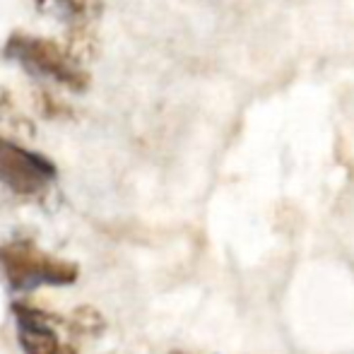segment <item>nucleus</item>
I'll return each mask as SVG.
<instances>
[{
	"label": "nucleus",
	"instance_id": "nucleus-1",
	"mask_svg": "<svg viewBox=\"0 0 354 354\" xmlns=\"http://www.w3.org/2000/svg\"><path fill=\"white\" fill-rule=\"evenodd\" d=\"M0 270L15 292H32L39 287H68L77 282L80 268L41 251L29 239L0 243Z\"/></svg>",
	"mask_w": 354,
	"mask_h": 354
},
{
	"label": "nucleus",
	"instance_id": "nucleus-2",
	"mask_svg": "<svg viewBox=\"0 0 354 354\" xmlns=\"http://www.w3.org/2000/svg\"><path fill=\"white\" fill-rule=\"evenodd\" d=\"M5 58L22 66L27 73L41 75L73 92H84L89 84V75L80 68L71 51L41 37H32L24 32H12L3 46Z\"/></svg>",
	"mask_w": 354,
	"mask_h": 354
},
{
	"label": "nucleus",
	"instance_id": "nucleus-3",
	"mask_svg": "<svg viewBox=\"0 0 354 354\" xmlns=\"http://www.w3.org/2000/svg\"><path fill=\"white\" fill-rule=\"evenodd\" d=\"M56 164L34 149L0 136V183L17 196H39L56 178Z\"/></svg>",
	"mask_w": 354,
	"mask_h": 354
},
{
	"label": "nucleus",
	"instance_id": "nucleus-4",
	"mask_svg": "<svg viewBox=\"0 0 354 354\" xmlns=\"http://www.w3.org/2000/svg\"><path fill=\"white\" fill-rule=\"evenodd\" d=\"M12 316L17 323V342L24 354H77V350L61 342L53 330V316L27 304H12Z\"/></svg>",
	"mask_w": 354,
	"mask_h": 354
},
{
	"label": "nucleus",
	"instance_id": "nucleus-5",
	"mask_svg": "<svg viewBox=\"0 0 354 354\" xmlns=\"http://www.w3.org/2000/svg\"><path fill=\"white\" fill-rule=\"evenodd\" d=\"M37 10L46 17H56L68 24H82L97 17L102 0H34Z\"/></svg>",
	"mask_w": 354,
	"mask_h": 354
},
{
	"label": "nucleus",
	"instance_id": "nucleus-6",
	"mask_svg": "<svg viewBox=\"0 0 354 354\" xmlns=\"http://www.w3.org/2000/svg\"><path fill=\"white\" fill-rule=\"evenodd\" d=\"M169 354H183V352H178V350H176V352H169Z\"/></svg>",
	"mask_w": 354,
	"mask_h": 354
}]
</instances>
